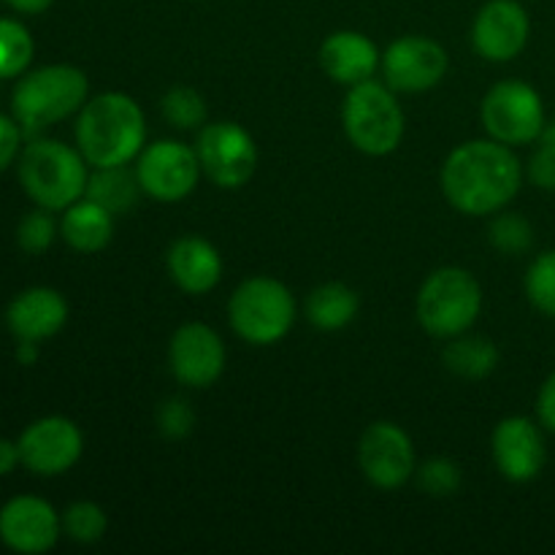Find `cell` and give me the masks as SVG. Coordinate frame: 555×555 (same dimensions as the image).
Wrapping results in <instances>:
<instances>
[{"instance_id": "1", "label": "cell", "mask_w": 555, "mask_h": 555, "mask_svg": "<svg viewBox=\"0 0 555 555\" xmlns=\"http://www.w3.org/2000/svg\"><path fill=\"white\" fill-rule=\"evenodd\" d=\"M524 168L515 152L496 139L455 146L442 166V193L453 209L469 217L496 215L518 195Z\"/></svg>"}, {"instance_id": "2", "label": "cell", "mask_w": 555, "mask_h": 555, "mask_svg": "<svg viewBox=\"0 0 555 555\" xmlns=\"http://www.w3.org/2000/svg\"><path fill=\"white\" fill-rule=\"evenodd\" d=\"M144 144V112L125 92H101L79 108L76 146L90 166H128Z\"/></svg>"}, {"instance_id": "3", "label": "cell", "mask_w": 555, "mask_h": 555, "mask_svg": "<svg viewBox=\"0 0 555 555\" xmlns=\"http://www.w3.org/2000/svg\"><path fill=\"white\" fill-rule=\"evenodd\" d=\"M87 166L79 150L63 141L38 139L25 146L20 157V182L41 209H68L87 190Z\"/></svg>"}, {"instance_id": "4", "label": "cell", "mask_w": 555, "mask_h": 555, "mask_svg": "<svg viewBox=\"0 0 555 555\" xmlns=\"http://www.w3.org/2000/svg\"><path fill=\"white\" fill-rule=\"evenodd\" d=\"M87 90L90 85L85 70L74 65H47L33 70L14 87L11 95L14 119L20 122L22 133H41L49 125L79 112L87 101Z\"/></svg>"}, {"instance_id": "5", "label": "cell", "mask_w": 555, "mask_h": 555, "mask_svg": "<svg viewBox=\"0 0 555 555\" xmlns=\"http://www.w3.org/2000/svg\"><path fill=\"white\" fill-rule=\"evenodd\" d=\"M228 318L231 328L247 345L269 347L291 334L296 323V298L274 276H253L233 291Z\"/></svg>"}, {"instance_id": "6", "label": "cell", "mask_w": 555, "mask_h": 555, "mask_svg": "<svg viewBox=\"0 0 555 555\" xmlns=\"http://www.w3.org/2000/svg\"><path fill=\"white\" fill-rule=\"evenodd\" d=\"M341 122L350 144L372 157L399 150L404 139V112L388 85L366 79L350 87L341 106Z\"/></svg>"}, {"instance_id": "7", "label": "cell", "mask_w": 555, "mask_h": 555, "mask_svg": "<svg viewBox=\"0 0 555 555\" xmlns=\"http://www.w3.org/2000/svg\"><path fill=\"white\" fill-rule=\"evenodd\" d=\"M482 291L475 274L459 266H444L423 282L417 293V320L437 339L466 334L480 318Z\"/></svg>"}, {"instance_id": "8", "label": "cell", "mask_w": 555, "mask_h": 555, "mask_svg": "<svg viewBox=\"0 0 555 555\" xmlns=\"http://www.w3.org/2000/svg\"><path fill=\"white\" fill-rule=\"evenodd\" d=\"M482 125L488 135L507 146L534 144L545 130L540 92L520 79L499 81L482 98Z\"/></svg>"}, {"instance_id": "9", "label": "cell", "mask_w": 555, "mask_h": 555, "mask_svg": "<svg viewBox=\"0 0 555 555\" xmlns=\"http://www.w3.org/2000/svg\"><path fill=\"white\" fill-rule=\"evenodd\" d=\"M201 171L222 190H238L258 171V146L238 122H209L201 128L198 141Z\"/></svg>"}, {"instance_id": "10", "label": "cell", "mask_w": 555, "mask_h": 555, "mask_svg": "<svg viewBox=\"0 0 555 555\" xmlns=\"http://www.w3.org/2000/svg\"><path fill=\"white\" fill-rule=\"evenodd\" d=\"M141 190L163 204L188 198L195 190L201 177V160L195 146L182 144V141H155L144 146L135 166Z\"/></svg>"}, {"instance_id": "11", "label": "cell", "mask_w": 555, "mask_h": 555, "mask_svg": "<svg viewBox=\"0 0 555 555\" xmlns=\"http://www.w3.org/2000/svg\"><path fill=\"white\" fill-rule=\"evenodd\" d=\"M358 464L374 488L399 491L415 475V448L410 434L390 421L372 423L358 444Z\"/></svg>"}, {"instance_id": "12", "label": "cell", "mask_w": 555, "mask_h": 555, "mask_svg": "<svg viewBox=\"0 0 555 555\" xmlns=\"http://www.w3.org/2000/svg\"><path fill=\"white\" fill-rule=\"evenodd\" d=\"M448 52L426 36H401L385 49L379 68L393 92H426L448 74Z\"/></svg>"}, {"instance_id": "13", "label": "cell", "mask_w": 555, "mask_h": 555, "mask_svg": "<svg viewBox=\"0 0 555 555\" xmlns=\"http://www.w3.org/2000/svg\"><path fill=\"white\" fill-rule=\"evenodd\" d=\"M22 464L41 477L65 475L85 453V437L68 417H41L20 437Z\"/></svg>"}, {"instance_id": "14", "label": "cell", "mask_w": 555, "mask_h": 555, "mask_svg": "<svg viewBox=\"0 0 555 555\" xmlns=\"http://www.w3.org/2000/svg\"><path fill=\"white\" fill-rule=\"evenodd\" d=\"M168 366L179 383L204 390L215 385L225 369V345L206 323H184L171 336Z\"/></svg>"}, {"instance_id": "15", "label": "cell", "mask_w": 555, "mask_h": 555, "mask_svg": "<svg viewBox=\"0 0 555 555\" xmlns=\"http://www.w3.org/2000/svg\"><path fill=\"white\" fill-rule=\"evenodd\" d=\"M531 22L518 0H488L472 25V43L488 63H507L524 52Z\"/></svg>"}, {"instance_id": "16", "label": "cell", "mask_w": 555, "mask_h": 555, "mask_svg": "<svg viewBox=\"0 0 555 555\" xmlns=\"http://www.w3.org/2000/svg\"><path fill=\"white\" fill-rule=\"evenodd\" d=\"M63 520L54 507L38 496H16L0 509V540L5 547L25 555L52 551L60 540Z\"/></svg>"}, {"instance_id": "17", "label": "cell", "mask_w": 555, "mask_h": 555, "mask_svg": "<svg viewBox=\"0 0 555 555\" xmlns=\"http://www.w3.org/2000/svg\"><path fill=\"white\" fill-rule=\"evenodd\" d=\"M493 461L496 469L507 477L509 482H529L545 466V439L529 417H504L491 437Z\"/></svg>"}, {"instance_id": "18", "label": "cell", "mask_w": 555, "mask_h": 555, "mask_svg": "<svg viewBox=\"0 0 555 555\" xmlns=\"http://www.w3.org/2000/svg\"><path fill=\"white\" fill-rule=\"evenodd\" d=\"M68 320V304L52 287H30L11 301L5 312L11 334L20 341H47L60 334Z\"/></svg>"}, {"instance_id": "19", "label": "cell", "mask_w": 555, "mask_h": 555, "mask_svg": "<svg viewBox=\"0 0 555 555\" xmlns=\"http://www.w3.org/2000/svg\"><path fill=\"white\" fill-rule=\"evenodd\" d=\"M383 54L377 52L374 41L358 30L331 33L320 47V65L336 85L356 87L372 79L379 68Z\"/></svg>"}, {"instance_id": "20", "label": "cell", "mask_w": 555, "mask_h": 555, "mask_svg": "<svg viewBox=\"0 0 555 555\" xmlns=\"http://www.w3.org/2000/svg\"><path fill=\"white\" fill-rule=\"evenodd\" d=\"M168 274L179 291L204 296L222 280V258L211 242L201 236H182L168 249Z\"/></svg>"}, {"instance_id": "21", "label": "cell", "mask_w": 555, "mask_h": 555, "mask_svg": "<svg viewBox=\"0 0 555 555\" xmlns=\"http://www.w3.org/2000/svg\"><path fill=\"white\" fill-rule=\"evenodd\" d=\"M60 231H63L65 244L76 253H101L114 236V215L98 206L95 201L79 198L65 209Z\"/></svg>"}, {"instance_id": "22", "label": "cell", "mask_w": 555, "mask_h": 555, "mask_svg": "<svg viewBox=\"0 0 555 555\" xmlns=\"http://www.w3.org/2000/svg\"><path fill=\"white\" fill-rule=\"evenodd\" d=\"M358 309H361V298L341 282L314 287L307 298V320L318 331L347 328L358 318Z\"/></svg>"}, {"instance_id": "23", "label": "cell", "mask_w": 555, "mask_h": 555, "mask_svg": "<svg viewBox=\"0 0 555 555\" xmlns=\"http://www.w3.org/2000/svg\"><path fill=\"white\" fill-rule=\"evenodd\" d=\"M139 193L141 184L135 171H128L125 166H108L95 168V173L87 179L85 198L95 201L98 206H103L112 215H125V211L139 204Z\"/></svg>"}, {"instance_id": "24", "label": "cell", "mask_w": 555, "mask_h": 555, "mask_svg": "<svg viewBox=\"0 0 555 555\" xmlns=\"http://www.w3.org/2000/svg\"><path fill=\"white\" fill-rule=\"evenodd\" d=\"M444 366L461 379H486L496 372L499 350L486 336L461 334L444 347Z\"/></svg>"}, {"instance_id": "25", "label": "cell", "mask_w": 555, "mask_h": 555, "mask_svg": "<svg viewBox=\"0 0 555 555\" xmlns=\"http://www.w3.org/2000/svg\"><path fill=\"white\" fill-rule=\"evenodd\" d=\"M33 38L16 20H0V79L20 76L33 60Z\"/></svg>"}, {"instance_id": "26", "label": "cell", "mask_w": 555, "mask_h": 555, "mask_svg": "<svg viewBox=\"0 0 555 555\" xmlns=\"http://www.w3.org/2000/svg\"><path fill=\"white\" fill-rule=\"evenodd\" d=\"M163 117L179 130H195L204 128L206 117H209V108H206L204 95L193 87H173L163 95L160 101Z\"/></svg>"}, {"instance_id": "27", "label": "cell", "mask_w": 555, "mask_h": 555, "mask_svg": "<svg viewBox=\"0 0 555 555\" xmlns=\"http://www.w3.org/2000/svg\"><path fill=\"white\" fill-rule=\"evenodd\" d=\"M488 242L502 255H524L534 244V228L524 215H499L488 228Z\"/></svg>"}, {"instance_id": "28", "label": "cell", "mask_w": 555, "mask_h": 555, "mask_svg": "<svg viewBox=\"0 0 555 555\" xmlns=\"http://www.w3.org/2000/svg\"><path fill=\"white\" fill-rule=\"evenodd\" d=\"M63 529L79 545H92L103 540L108 529V518L101 504L95 502H74L63 515Z\"/></svg>"}, {"instance_id": "29", "label": "cell", "mask_w": 555, "mask_h": 555, "mask_svg": "<svg viewBox=\"0 0 555 555\" xmlns=\"http://www.w3.org/2000/svg\"><path fill=\"white\" fill-rule=\"evenodd\" d=\"M526 296L540 312L555 318V249L542 253L526 274Z\"/></svg>"}, {"instance_id": "30", "label": "cell", "mask_w": 555, "mask_h": 555, "mask_svg": "<svg viewBox=\"0 0 555 555\" xmlns=\"http://www.w3.org/2000/svg\"><path fill=\"white\" fill-rule=\"evenodd\" d=\"M417 482L428 496H453L461 488V469L450 459H431L417 469Z\"/></svg>"}, {"instance_id": "31", "label": "cell", "mask_w": 555, "mask_h": 555, "mask_svg": "<svg viewBox=\"0 0 555 555\" xmlns=\"http://www.w3.org/2000/svg\"><path fill=\"white\" fill-rule=\"evenodd\" d=\"M54 233H57V225L52 220V211L41 209L38 206L36 211L25 217L20 222V231H16V238H20V247L30 255H43L54 242Z\"/></svg>"}, {"instance_id": "32", "label": "cell", "mask_w": 555, "mask_h": 555, "mask_svg": "<svg viewBox=\"0 0 555 555\" xmlns=\"http://www.w3.org/2000/svg\"><path fill=\"white\" fill-rule=\"evenodd\" d=\"M529 179L537 188L555 193V122L545 125L529 160Z\"/></svg>"}, {"instance_id": "33", "label": "cell", "mask_w": 555, "mask_h": 555, "mask_svg": "<svg viewBox=\"0 0 555 555\" xmlns=\"http://www.w3.org/2000/svg\"><path fill=\"white\" fill-rule=\"evenodd\" d=\"M157 428H160L163 437L171 439V442L190 437L195 428L193 406H190L184 399L163 401L160 410H157Z\"/></svg>"}, {"instance_id": "34", "label": "cell", "mask_w": 555, "mask_h": 555, "mask_svg": "<svg viewBox=\"0 0 555 555\" xmlns=\"http://www.w3.org/2000/svg\"><path fill=\"white\" fill-rule=\"evenodd\" d=\"M20 144H22L20 122L0 114V171H5V168L14 163V157L20 155Z\"/></svg>"}, {"instance_id": "35", "label": "cell", "mask_w": 555, "mask_h": 555, "mask_svg": "<svg viewBox=\"0 0 555 555\" xmlns=\"http://www.w3.org/2000/svg\"><path fill=\"white\" fill-rule=\"evenodd\" d=\"M537 412H540L542 426L555 431V372L545 379V385H542L540 399H537Z\"/></svg>"}, {"instance_id": "36", "label": "cell", "mask_w": 555, "mask_h": 555, "mask_svg": "<svg viewBox=\"0 0 555 555\" xmlns=\"http://www.w3.org/2000/svg\"><path fill=\"white\" fill-rule=\"evenodd\" d=\"M20 464H22L20 442L0 439V475H11V472H14Z\"/></svg>"}, {"instance_id": "37", "label": "cell", "mask_w": 555, "mask_h": 555, "mask_svg": "<svg viewBox=\"0 0 555 555\" xmlns=\"http://www.w3.org/2000/svg\"><path fill=\"white\" fill-rule=\"evenodd\" d=\"M5 3H9L14 11H20V14L33 16V14H43L54 0H5Z\"/></svg>"}, {"instance_id": "38", "label": "cell", "mask_w": 555, "mask_h": 555, "mask_svg": "<svg viewBox=\"0 0 555 555\" xmlns=\"http://www.w3.org/2000/svg\"><path fill=\"white\" fill-rule=\"evenodd\" d=\"M36 358H38V341H20V347H16V361L36 363Z\"/></svg>"}]
</instances>
